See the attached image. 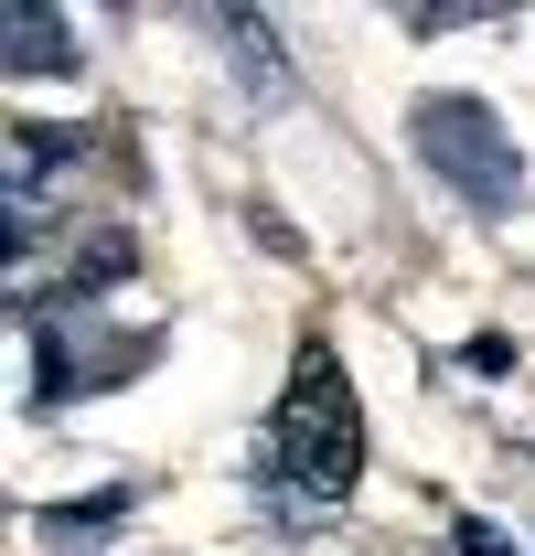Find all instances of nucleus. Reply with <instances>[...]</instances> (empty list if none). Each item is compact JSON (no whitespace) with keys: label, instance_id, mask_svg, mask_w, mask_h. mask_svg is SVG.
<instances>
[{"label":"nucleus","instance_id":"obj_1","mask_svg":"<svg viewBox=\"0 0 535 556\" xmlns=\"http://www.w3.org/2000/svg\"><path fill=\"white\" fill-rule=\"evenodd\" d=\"M268 460H278V482L300 492V503H343L353 471H364V407H353V386H343V364L322 343L300 353V375H289V396H278Z\"/></svg>","mask_w":535,"mask_h":556},{"label":"nucleus","instance_id":"obj_2","mask_svg":"<svg viewBox=\"0 0 535 556\" xmlns=\"http://www.w3.org/2000/svg\"><path fill=\"white\" fill-rule=\"evenodd\" d=\"M418 161L482 214L525 204V161H514V139H503V118L482 97H418Z\"/></svg>","mask_w":535,"mask_h":556},{"label":"nucleus","instance_id":"obj_3","mask_svg":"<svg viewBox=\"0 0 535 556\" xmlns=\"http://www.w3.org/2000/svg\"><path fill=\"white\" fill-rule=\"evenodd\" d=\"M0 54H11V75H65V65H75V43H65V11L22 0V11L0 22Z\"/></svg>","mask_w":535,"mask_h":556},{"label":"nucleus","instance_id":"obj_4","mask_svg":"<svg viewBox=\"0 0 535 556\" xmlns=\"http://www.w3.org/2000/svg\"><path fill=\"white\" fill-rule=\"evenodd\" d=\"M108 525H119V503H86V514H43V525H33V535H43V546H75V535H86V546H97V535H108Z\"/></svg>","mask_w":535,"mask_h":556}]
</instances>
